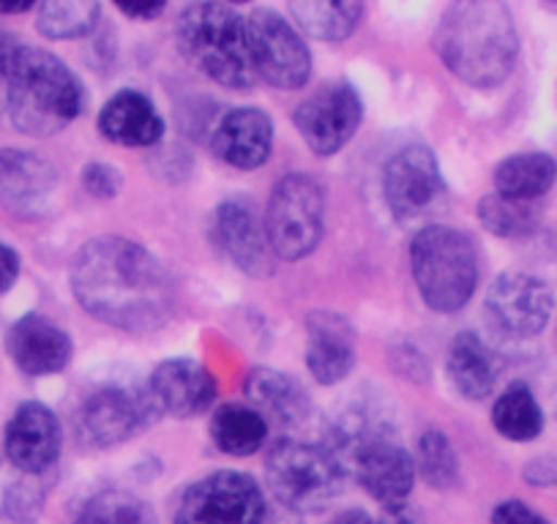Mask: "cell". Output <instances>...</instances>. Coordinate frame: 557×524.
<instances>
[{"instance_id":"cell-1","label":"cell","mask_w":557,"mask_h":524,"mask_svg":"<svg viewBox=\"0 0 557 524\" xmlns=\"http://www.w3.org/2000/svg\"><path fill=\"white\" fill-rule=\"evenodd\" d=\"M79 307L99 323L128 334L162 328L173 314V285L162 262L126 238H96L72 265Z\"/></svg>"},{"instance_id":"cell-2","label":"cell","mask_w":557,"mask_h":524,"mask_svg":"<svg viewBox=\"0 0 557 524\" xmlns=\"http://www.w3.org/2000/svg\"><path fill=\"white\" fill-rule=\"evenodd\" d=\"M435 50L459 79L475 88H495L513 72L519 55L511 12L497 0L454 3L441 20Z\"/></svg>"},{"instance_id":"cell-3","label":"cell","mask_w":557,"mask_h":524,"mask_svg":"<svg viewBox=\"0 0 557 524\" xmlns=\"http://www.w3.org/2000/svg\"><path fill=\"white\" fill-rule=\"evenodd\" d=\"M85 107V90L72 68L52 52L17 45L9 61L7 112L30 137H50Z\"/></svg>"},{"instance_id":"cell-4","label":"cell","mask_w":557,"mask_h":524,"mask_svg":"<svg viewBox=\"0 0 557 524\" xmlns=\"http://www.w3.org/2000/svg\"><path fill=\"white\" fill-rule=\"evenodd\" d=\"M178 45L186 61L222 88L249 90L257 72L251 63L246 20L224 3H195L178 20Z\"/></svg>"},{"instance_id":"cell-5","label":"cell","mask_w":557,"mask_h":524,"mask_svg":"<svg viewBox=\"0 0 557 524\" xmlns=\"http://www.w3.org/2000/svg\"><path fill=\"white\" fill-rule=\"evenodd\" d=\"M412 279L426 307L435 312H459L479 285V254L462 229L430 224L416 235L410 249Z\"/></svg>"},{"instance_id":"cell-6","label":"cell","mask_w":557,"mask_h":524,"mask_svg":"<svg viewBox=\"0 0 557 524\" xmlns=\"http://www.w3.org/2000/svg\"><path fill=\"white\" fill-rule=\"evenodd\" d=\"M345 475V464L331 453V448L312 442H282L265 462L268 489L296 513L323 511L342 491Z\"/></svg>"},{"instance_id":"cell-7","label":"cell","mask_w":557,"mask_h":524,"mask_svg":"<svg viewBox=\"0 0 557 524\" xmlns=\"http://www.w3.org/2000/svg\"><path fill=\"white\" fill-rule=\"evenodd\" d=\"M325 195L323 186L304 173H290L273 186L265 213V235L271 251L287 262L304 260L323 240Z\"/></svg>"},{"instance_id":"cell-8","label":"cell","mask_w":557,"mask_h":524,"mask_svg":"<svg viewBox=\"0 0 557 524\" xmlns=\"http://www.w3.org/2000/svg\"><path fill=\"white\" fill-rule=\"evenodd\" d=\"M265 500L257 481L235 470L191 484L175 508L173 524H262Z\"/></svg>"},{"instance_id":"cell-9","label":"cell","mask_w":557,"mask_h":524,"mask_svg":"<svg viewBox=\"0 0 557 524\" xmlns=\"http://www.w3.org/2000/svg\"><path fill=\"white\" fill-rule=\"evenodd\" d=\"M246 36L257 77L282 90H296L309 83L312 55L282 14L273 9H255L246 20Z\"/></svg>"},{"instance_id":"cell-10","label":"cell","mask_w":557,"mask_h":524,"mask_svg":"<svg viewBox=\"0 0 557 524\" xmlns=\"http://www.w3.org/2000/svg\"><path fill=\"white\" fill-rule=\"evenodd\" d=\"M361 99L347 83H331L296 107V128L318 157H331L356 135L361 123Z\"/></svg>"},{"instance_id":"cell-11","label":"cell","mask_w":557,"mask_h":524,"mask_svg":"<svg viewBox=\"0 0 557 524\" xmlns=\"http://www.w3.org/2000/svg\"><path fill=\"white\" fill-rule=\"evenodd\" d=\"M383 189L388 208L399 222L426 216L446 195V184H443L435 153L424 146L396 151L391 162L385 164Z\"/></svg>"},{"instance_id":"cell-12","label":"cell","mask_w":557,"mask_h":524,"mask_svg":"<svg viewBox=\"0 0 557 524\" xmlns=\"http://www.w3.org/2000/svg\"><path fill=\"white\" fill-rule=\"evenodd\" d=\"M159 413L151 394L132 388H101L79 410V432L96 448L132 440Z\"/></svg>"},{"instance_id":"cell-13","label":"cell","mask_w":557,"mask_h":524,"mask_svg":"<svg viewBox=\"0 0 557 524\" xmlns=\"http://www.w3.org/2000/svg\"><path fill=\"white\" fill-rule=\"evenodd\" d=\"M552 307V290L530 274H503L486 292L490 317L513 339L539 336L549 323Z\"/></svg>"},{"instance_id":"cell-14","label":"cell","mask_w":557,"mask_h":524,"mask_svg":"<svg viewBox=\"0 0 557 524\" xmlns=\"http://www.w3.org/2000/svg\"><path fill=\"white\" fill-rule=\"evenodd\" d=\"M7 457L17 470L41 475L61 457V424L41 402H25L7 426Z\"/></svg>"},{"instance_id":"cell-15","label":"cell","mask_w":557,"mask_h":524,"mask_svg":"<svg viewBox=\"0 0 557 524\" xmlns=\"http://www.w3.org/2000/svg\"><path fill=\"white\" fill-rule=\"evenodd\" d=\"M58 186L55 167L20 148L0 151V205L20 219H36Z\"/></svg>"},{"instance_id":"cell-16","label":"cell","mask_w":557,"mask_h":524,"mask_svg":"<svg viewBox=\"0 0 557 524\" xmlns=\"http://www.w3.org/2000/svg\"><path fill=\"white\" fill-rule=\"evenodd\" d=\"M148 394L159 410L175 415V419H195L206 413L216 399V383L202 363L189 358L159 363L151 374Z\"/></svg>"},{"instance_id":"cell-17","label":"cell","mask_w":557,"mask_h":524,"mask_svg":"<svg viewBox=\"0 0 557 524\" xmlns=\"http://www.w3.org/2000/svg\"><path fill=\"white\" fill-rule=\"evenodd\" d=\"M213 244L249 276H268L273 271L271 244L265 227L244 202H224L213 213Z\"/></svg>"},{"instance_id":"cell-18","label":"cell","mask_w":557,"mask_h":524,"mask_svg":"<svg viewBox=\"0 0 557 524\" xmlns=\"http://www.w3.org/2000/svg\"><path fill=\"white\" fill-rule=\"evenodd\" d=\"M7 347L12 361L30 377L58 374L72 361V339L52 320L41 314H25L9 328Z\"/></svg>"},{"instance_id":"cell-19","label":"cell","mask_w":557,"mask_h":524,"mask_svg":"<svg viewBox=\"0 0 557 524\" xmlns=\"http://www.w3.org/2000/svg\"><path fill=\"white\" fill-rule=\"evenodd\" d=\"M307 366L323 385H334L352 372L356 330L336 312H314L307 317Z\"/></svg>"},{"instance_id":"cell-20","label":"cell","mask_w":557,"mask_h":524,"mask_svg":"<svg viewBox=\"0 0 557 524\" xmlns=\"http://www.w3.org/2000/svg\"><path fill=\"white\" fill-rule=\"evenodd\" d=\"M271 117L257 107H240L227 112L213 132V153L224 164L238 170H255L271 157Z\"/></svg>"},{"instance_id":"cell-21","label":"cell","mask_w":557,"mask_h":524,"mask_svg":"<svg viewBox=\"0 0 557 524\" xmlns=\"http://www.w3.org/2000/svg\"><path fill=\"white\" fill-rule=\"evenodd\" d=\"M99 128L107 140L128 148L157 146L164 135V121L153 101L139 90H121L104 104Z\"/></svg>"},{"instance_id":"cell-22","label":"cell","mask_w":557,"mask_h":524,"mask_svg":"<svg viewBox=\"0 0 557 524\" xmlns=\"http://www.w3.org/2000/svg\"><path fill=\"white\" fill-rule=\"evenodd\" d=\"M246 397L257 404L262 419H271L278 426L298 424L309 413V394L304 385L276 369H251L246 377Z\"/></svg>"},{"instance_id":"cell-23","label":"cell","mask_w":557,"mask_h":524,"mask_svg":"<svg viewBox=\"0 0 557 524\" xmlns=\"http://www.w3.org/2000/svg\"><path fill=\"white\" fill-rule=\"evenodd\" d=\"M448 377L470 402L490 397L500 377L497 358L475 334H459L448 347Z\"/></svg>"},{"instance_id":"cell-24","label":"cell","mask_w":557,"mask_h":524,"mask_svg":"<svg viewBox=\"0 0 557 524\" xmlns=\"http://www.w3.org/2000/svg\"><path fill=\"white\" fill-rule=\"evenodd\" d=\"M557 178V162L546 153H519L495 170V189L508 200L535 202L552 189Z\"/></svg>"},{"instance_id":"cell-25","label":"cell","mask_w":557,"mask_h":524,"mask_svg":"<svg viewBox=\"0 0 557 524\" xmlns=\"http://www.w3.org/2000/svg\"><path fill=\"white\" fill-rule=\"evenodd\" d=\"M213 442L230 457H249L262 448L268 437V421L257 410L240 404H224L211 424Z\"/></svg>"},{"instance_id":"cell-26","label":"cell","mask_w":557,"mask_h":524,"mask_svg":"<svg viewBox=\"0 0 557 524\" xmlns=\"http://www.w3.org/2000/svg\"><path fill=\"white\" fill-rule=\"evenodd\" d=\"M492 424L506 440L530 442L544 429V415H541L539 402H535L533 390L524 383L508 385L500 394L492 410Z\"/></svg>"},{"instance_id":"cell-27","label":"cell","mask_w":557,"mask_h":524,"mask_svg":"<svg viewBox=\"0 0 557 524\" xmlns=\"http://www.w3.org/2000/svg\"><path fill=\"white\" fill-rule=\"evenodd\" d=\"M290 14L309 36L323 41H342L358 28L363 17L361 3H325V0H301L290 3Z\"/></svg>"},{"instance_id":"cell-28","label":"cell","mask_w":557,"mask_h":524,"mask_svg":"<svg viewBox=\"0 0 557 524\" xmlns=\"http://www.w3.org/2000/svg\"><path fill=\"white\" fill-rule=\"evenodd\" d=\"M74 524H159L157 513L143 497L123 489H107L90 497Z\"/></svg>"},{"instance_id":"cell-29","label":"cell","mask_w":557,"mask_h":524,"mask_svg":"<svg viewBox=\"0 0 557 524\" xmlns=\"http://www.w3.org/2000/svg\"><path fill=\"white\" fill-rule=\"evenodd\" d=\"M479 216L481 224L492 235H500V238H528V235L539 229L541 208L539 202L508 200V197L490 195L481 200Z\"/></svg>"},{"instance_id":"cell-30","label":"cell","mask_w":557,"mask_h":524,"mask_svg":"<svg viewBox=\"0 0 557 524\" xmlns=\"http://www.w3.org/2000/svg\"><path fill=\"white\" fill-rule=\"evenodd\" d=\"M99 12V3H88V0H50L39 7L36 28L47 39H79L96 28Z\"/></svg>"},{"instance_id":"cell-31","label":"cell","mask_w":557,"mask_h":524,"mask_svg":"<svg viewBox=\"0 0 557 524\" xmlns=\"http://www.w3.org/2000/svg\"><path fill=\"white\" fill-rule=\"evenodd\" d=\"M418 467H421V475L426 478V484L435 486V489H448V486L457 484L459 459L443 432L432 429L421 437V446H418Z\"/></svg>"},{"instance_id":"cell-32","label":"cell","mask_w":557,"mask_h":524,"mask_svg":"<svg viewBox=\"0 0 557 524\" xmlns=\"http://www.w3.org/2000/svg\"><path fill=\"white\" fill-rule=\"evenodd\" d=\"M85 189L94 197H115V191L121 189V175L110 164H90L83 175Z\"/></svg>"},{"instance_id":"cell-33","label":"cell","mask_w":557,"mask_h":524,"mask_svg":"<svg viewBox=\"0 0 557 524\" xmlns=\"http://www.w3.org/2000/svg\"><path fill=\"white\" fill-rule=\"evenodd\" d=\"M492 524H549L541 513L524 506L522 500H506L492 513Z\"/></svg>"},{"instance_id":"cell-34","label":"cell","mask_w":557,"mask_h":524,"mask_svg":"<svg viewBox=\"0 0 557 524\" xmlns=\"http://www.w3.org/2000/svg\"><path fill=\"white\" fill-rule=\"evenodd\" d=\"M20 276V254L12 246L0 244V296L12 290V285Z\"/></svg>"},{"instance_id":"cell-35","label":"cell","mask_w":557,"mask_h":524,"mask_svg":"<svg viewBox=\"0 0 557 524\" xmlns=\"http://www.w3.org/2000/svg\"><path fill=\"white\" fill-rule=\"evenodd\" d=\"M377 524H424V519L410 502H396V506H385Z\"/></svg>"},{"instance_id":"cell-36","label":"cell","mask_w":557,"mask_h":524,"mask_svg":"<svg viewBox=\"0 0 557 524\" xmlns=\"http://www.w3.org/2000/svg\"><path fill=\"white\" fill-rule=\"evenodd\" d=\"M20 41L9 39V36H0V112H7V77H9V61H12V52L17 50Z\"/></svg>"},{"instance_id":"cell-37","label":"cell","mask_w":557,"mask_h":524,"mask_svg":"<svg viewBox=\"0 0 557 524\" xmlns=\"http://www.w3.org/2000/svg\"><path fill=\"white\" fill-rule=\"evenodd\" d=\"M126 17H139V20H153L164 12L162 3H153V7H117Z\"/></svg>"},{"instance_id":"cell-38","label":"cell","mask_w":557,"mask_h":524,"mask_svg":"<svg viewBox=\"0 0 557 524\" xmlns=\"http://www.w3.org/2000/svg\"><path fill=\"white\" fill-rule=\"evenodd\" d=\"M329 524H374L372 516L367 511H358V508H350V511L339 513L336 519H331Z\"/></svg>"},{"instance_id":"cell-39","label":"cell","mask_w":557,"mask_h":524,"mask_svg":"<svg viewBox=\"0 0 557 524\" xmlns=\"http://www.w3.org/2000/svg\"><path fill=\"white\" fill-rule=\"evenodd\" d=\"M30 9H34L30 0H25V3H9V7L0 3V14H23V12H30Z\"/></svg>"}]
</instances>
